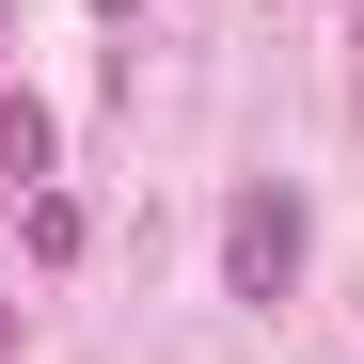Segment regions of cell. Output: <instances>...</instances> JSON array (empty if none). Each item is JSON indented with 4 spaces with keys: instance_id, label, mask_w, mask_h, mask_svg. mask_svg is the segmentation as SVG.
<instances>
[{
    "instance_id": "cell-2",
    "label": "cell",
    "mask_w": 364,
    "mask_h": 364,
    "mask_svg": "<svg viewBox=\"0 0 364 364\" xmlns=\"http://www.w3.org/2000/svg\"><path fill=\"white\" fill-rule=\"evenodd\" d=\"M16 254L32 269H80V191H16Z\"/></svg>"
},
{
    "instance_id": "cell-3",
    "label": "cell",
    "mask_w": 364,
    "mask_h": 364,
    "mask_svg": "<svg viewBox=\"0 0 364 364\" xmlns=\"http://www.w3.org/2000/svg\"><path fill=\"white\" fill-rule=\"evenodd\" d=\"M0 174H16V191H48V111H32V95H0Z\"/></svg>"
},
{
    "instance_id": "cell-1",
    "label": "cell",
    "mask_w": 364,
    "mask_h": 364,
    "mask_svg": "<svg viewBox=\"0 0 364 364\" xmlns=\"http://www.w3.org/2000/svg\"><path fill=\"white\" fill-rule=\"evenodd\" d=\"M301 254H317L301 191H285V174H254V191L222 206V301H285V285H301Z\"/></svg>"
},
{
    "instance_id": "cell-4",
    "label": "cell",
    "mask_w": 364,
    "mask_h": 364,
    "mask_svg": "<svg viewBox=\"0 0 364 364\" xmlns=\"http://www.w3.org/2000/svg\"><path fill=\"white\" fill-rule=\"evenodd\" d=\"M0 364H16V301H0Z\"/></svg>"
},
{
    "instance_id": "cell-5",
    "label": "cell",
    "mask_w": 364,
    "mask_h": 364,
    "mask_svg": "<svg viewBox=\"0 0 364 364\" xmlns=\"http://www.w3.org/2000/svg\"><path fill=\"white\" fill-rule=\"evenodd\" d=\"M95 16H143V0H95Z\"/></svg>"
}]
</instances>
